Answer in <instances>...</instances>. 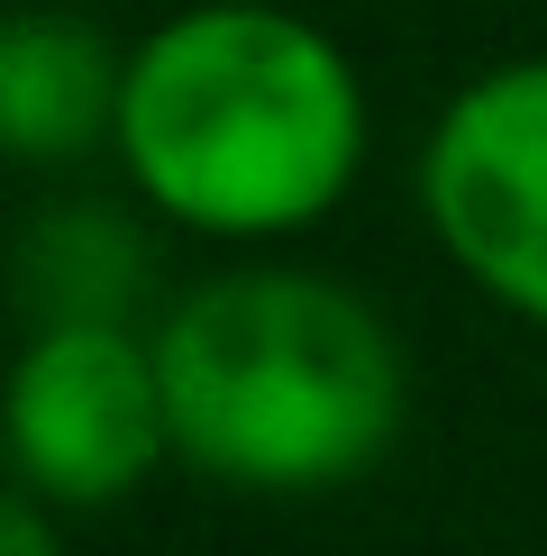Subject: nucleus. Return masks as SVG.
Returning <instances> with one entry per match:
<instances>
[{"label": "nucleus", "instance_id": "f257e3e1", "mask_svg": "<svg viewBox=\"0 0 547 556\" xmlns=\"http://www.w3.org/2000/svg\"><path fill=\"white\" fill-rule=\"evenodd\" d=\"M119 137L174 219L265 238L347 192L365 110L319 28L283 10H192L128 64Z\"/></svg>", "mask_w": 547, "mask_h": 556}, {"label": "nucleus", "instance_id": "f03ea898", "mask_svg": "<svg viewBox=\"0 0 547 556\" xmlns=\"http://www.w3.org/2000/svg\"><path fill=\"white\" fill-rule=\"evenodd\" d=\"M165 429L192 466L256 493L365 475L402 429L393 338L310 274H228L155 338Z\"/></svg>", "mask_w": 547, "mask_h": 556}, {"label": "nucleus", "instance_id": "7ed1b4c3", "mask_svg": "<svg viewBox=\"0 0 547 556\" xmlns=\"http://www.w3.org/2000/svg\"><path fill=\"white\" fill-rule=\"evenodd\" d=\"M429 219L466 274L547 319V64L474 83L429 147Z\"/></svg>", "mask_w": 547, "mask_h": 556}, {"label": "nucleus", "instance_id": "20e7f679", "mask_svg": "<svg viewBox=\"0 0 547 556\" xmlns=\"http://www.w3.org/2000/svg\"><path fill=\"white\" fill-rule=\"evenodd\" d=\"M165 383H155V356L110 329V319H82V329H46L28 346L10 383V447L18 475L55 502H110L128 493L137 475L165 447Z\"/></svg>", "mask_w": 547, "mask_h": 556}, {"label": "nucleus", "instance_id": "39448f33", "mask_svg": "<svg viewBox=\"0 0 547 556\" xmlns=\"http://www.w3.org/2000/svg\"><path fill=\"white\" fill-rule=\"evenodd\" d=\"M119 110L101 37L74 18H18L0 46V128L18 155H64Z\"/></svg>", "mask_w": 547, "mask_h": 556}, {"label": "nucleus", "instance_id": "423d86ee", "mask_svg": "<svg viewBox=\"0 0 547 556\" xmlns=\"http://www.w3.org/2000/svg\"><path fill=\"white\" fill-rule=\"evenodd\" d=\"M0 547H10V556H55V547H46V520H37V502H28V493L0 511Z\"/></svg>", "mask_w": 547, "mask_h": 556}]
</instances>
